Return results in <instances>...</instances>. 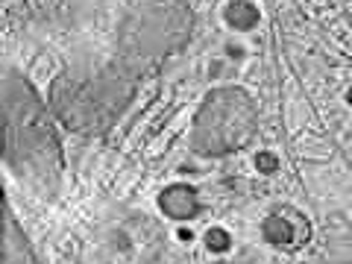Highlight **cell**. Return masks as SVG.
<instances>
[{
	"mask_svg": "<svg viewBox=\"0 0 352 264\" xmlns=\"http://www.w3.org/2000/svg\"><path fill=\"white\" fill-rule=\"evenodd\" d=\"M118 27V50L94 68H68L50 85V109L80 135H100L126 112L141 80L191 38L182 3H132Z\"/></svg>",
	"mask_w": 352,
	"mask_h": 264,
	"instance_id": "6da1fadb",
	"label": "cell"
},
{
	"mask_svg": "<svg viewBox=\"0 0 352 264\" xmlns=\"http://www.w3.org/2000/svg\"><path fill=\"white\" fill-rule=\"evenodd\" d=\"M3 159L21 182L53 194L62 176V144L38 91L15 68L3 71Z\"/></svg>",
	"mask_w": 352,
	"mask_h": 264,
	"instance_id": "7a4b0ae2",
	"label": "cell"
},
{
	"mask_svg": "<svg viewBox=\"0 0 352 264\" xmlns=\"http://www.w3.org/2000/svg\"><path fill=\"white\" fill-rule=\"evenodd\" d=\"M258 129V109L244 88H217L197 109L191 147L200 156H229L247 147Z\"/></svg>",
	"mask_w": 352,
	"mask_h": 264,
	"instance_id": "3957f363",
	"label": "cell"
},
{
	"mask_svg": "<svg viewBox=\"0 0 352 264\" xmlns=\"http://www.w3.org/2000/svg\"><path fill=\"white\" fill-rule=\"evenodd\" d=\"M296 232H302L308 238V220L296 212H273L261 220V235L267 244L288 247V244H294Z\"/></svg>",
	"mask_w": 352,
	"mask_h": 264,
	"instance_id": "277c9868",
	"label": "cell"
},
{
	"mask_svg": "<svg viewBox=\"0 0 352 264\" xmlns=\"http://www.w3.org/2000/svg\"><path fill=\"white\" fill-rule=\"evenodd\" d=\"M159 208L173 220H188V217L200 214L203 206H200V194H197L194 185L176 182L159 194Z\"/></svg>",
	"mask_w": 352,
	"mask_h": 264,
	"instance_id": "5b68a950",
	"label": "cell"
},
{
	"mask_svg": "<svg viewBox=\"0 0 352 264\" xmlns=\"http://www.w3.org/2000/svg\"><path fill=\"white\" fill-rule=\"evenodd\" d=\"M3 264H38L36 252H32L27 235L21 232V226L15 223V214L6 212V238H3Z\"/></svg>",
	"mask_w": 352,
	"mask_h": 264,
	"instance_id": "8992f818",
	"label": "cell"
},
{
	"mask_svg": "<svg viewBox=\"0 0 352 264\" xmlns=\"http://www.w3.org/2000/svg\"><path fill=\"white\" fill-rule=\"evenodd\" d=\"M258 6H252L247 3V0H238V3H229L226 6V21H229V27H235V30H252L258 24Z\"/></svg>",
	"mask_w": 352,
	"mask_h": 264,
	"instance_id": "52a82bcc",
	"label": "cell"
},
{
	"mask_svg": "<svg viewBox=\"0 0 352 264\" xmlns=\"http://www.w3.org/2000/svg\"><path fill=\"white\" fill-rule=\"evenodd\" d=\"M229 244H232V238H229L226 229L214 226V229H208V232H206V247L212 250V252H226Z\"/></svg>",
	"mask_w": 352,
	"mask_h": 264,
	"instance_id": "ba28073f",
	"label": "cell"
},
{
	"mask_svg": "<svg viewBox=\"0 0 352 264\" xmlns=\"http://www.w3.org/2000/svg\"><path fill=\"white\" fill-rule=\"evenodd\" d=\"M256 168L261 173H273L279 168V159H276V153H270V150H261L258 156H256Z\"/></svg>",
	"mask_w": 352,
	"mask_h": 264,
	"instance_id": "9c48e42d",
	"label": "cell"
},
{
	"mask_svg": "<svg viewBox=\"0 0 352 264\" xmlns=\"http://www.w3.org/2000/svg\"><path fill=\"white\" fill-rule=\"evenodd\" d=\"M349 103H352V88H349Z\"/></svg>",
	"mask_w": 352,
	"mask_h": 264,
	"instance_id": "30bf717a",
	"label": "cell"
}]
</instances>
